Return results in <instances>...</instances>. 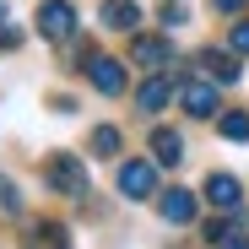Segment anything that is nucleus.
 Here are the masks:
<instances>
[{
    "instance_id": "423d86ee",
    "label": "nucleus",
    "mask_w": 249,
    "mask_h": 249,
    "mask_svg": "<svg viewBox=\"0 0 249 249\" xmlns=\"http://www.w3.org/2000/svg\"><path fill=\"white\" fill-rule=\"evenodd\" d=\"M157 212H162V222H168V228H190V222H195V195L174 184V190L157 195Z\"/></svg>"
},
{
    "instance_id": "20e7f679",
    "label": "nucleus",
    "mask_w": 249,
    "mask_h": 249,
    "mask_svg": "<svg viewBox=\"0 0 249 249\" xmlns=\"http://www.w3.org/2000/svg\"><path fill=\"white\" fill-rule=\"evenodd\" d=\"M130 65H141V71L174 65V38H162V33H136V38H130Z\"/></svg>"
},
{
    "instance_id": "4468645a",
    "label": "nucleus",
    "mask_w": 249,
    "mask_h": 249,
    "mask_svg": "<svg viewBox=\"0 0 249 249\" xmlns=\"http://www.w3.org/2000/svg\"><path fill=\"white\" fill-rule=\"evenodd\" d=\"M217 136L222 141H249V108H228L217 119Z\"/></svg>"
},
{
    "instance_id": "4be33fe9",
    "label": "nucleus",
    "mask_w": 249,
    "mask_h": 249,
    "mask_svg": "<svg viewBox=\"0 0 249 249\" xmlns=\"http://www.w3.org/2000/svg\"><path fill=\"white\" fill-rule=\"evenodd\" d=\"M222 249H249V238H238V233H228V238H222Z\"/></svg>"
},
{
    "instance_id": "aec40b11",
    "label": "nucleus",
    "mask_w": 249,
    "mask_h": 249,
    "mask_svg": "<svg viewBox=\"0 0 249 249\" xmlns=\"http://www.w3.org/2000/svg\"><path fill=\"white\" fill-rule=\"evenodd\" d=\"M249 0H212V11H222V17H233V11H244Z\"/></svg>"
},
{
    "instance_id": "dca6fc26",
    "label": "nucleus",
    "mask_w": 249,
    "mask_h": 249,
    "mask_svg": "<svg viewBox=\"0 0 249 249\" xmlns=\"http://www.w3.org/2000/svg\"><path fill=\"white\" fill-rule=\"evenodd\" d=\"M0 217H22V195H17V184L0 174Z\"/></svg>"
},
{
    "instance_id": "39448f33",
    "label": "nucleus",
    "mask_w": 249,
    "mask_h": 249,
    "mask_svg": "<svg viewBox=\"0 0 249 249\" xmlns=\"http://www.w3.org/2000/svg\"><path fill=\"white\" fill-rule=\"evenodd\" d=\"M179 108H184L190 119H212V114H217V81L179 76Z\"/></svg>"
},
{
    "instance_id": "2eb2a0df",
    "label": "nucleus",
    "mask_w": 249,
    "mask_h": 249,
    "mask_svg": "<svg viewBox=\"0 0 249 249\" xmlns=\"http://www.w3.org/2000/svg\"><path fill=\"white\" fill-rule=\"evenodd\" d=\"M119 146H124V136L114 130V124H98L92 130V157H119Z\"/></svg>"
},
{
    "instance_id": "1a4fd4ad",
    "label": "nucleus",
    "mask_w": 249,
    "mask_h": 249,
    "mask_svg": "<svg viewBox=\"0 0 249 249\" xmlns=\"http://www.w3.org/2000/svg\"><path fill=\"white\" fill-rule=\"evenodd\" d=\"M22 249H71V228L65 222H27Z\"/></svg>"
},
{
    "instance_id": "f03ea898",
    "label": "nucleus",
    "mask_w": 249,
    "mask_h": 249,
    "mask_svg": "<svg viewBox=\"0 0 249 249\" xmlns=\"http://www.w3.org/2000/svg\"><path fill=\"white\" fill-rule=\"evenodd\" d=\"M119 195L124 200H152L157 195V162H146V157L119 162Z\"/></svg>"
},
{
    "instance_id": "a211bd4d",
    "label": "nucleus",
    "mask_w": 249,
    "mask_h": 249,
    "mask_svg": "<svg viewBox=\"0 0 249 249\" xmlns=\"http://www.w3.org/2000/svg\"><path fill=\"white\" fill-rule=\"evenodd\" d=\"M200 233H206V244H222V238H228L233 228H228V217H212V222H206Z\"/></svg>"
},
{
    "instance_id": "412c9836",
    "label": "nucleus",
    "mask_w": 249,
    "mask_h": 249,
    "mask_svg": "<svg viewBox=\"0 0 249 249\" xmlns=\"http://www.w3.org/2000/svg\"><path fill=\"white\" fill-rule=\"evenodd\" d=\"M22 44V33H11V27H0V49H17Z\"/></svg>"
},
{
    "instance_id": "6e6552de",
    "label": "nucleus",
    "mask_w": 249,
    "mask_h": 249,
    "mask_svg": "<svg viewBox=\"0 0 249 249\" xmlns=\"http://www.w3.org/2000/svg\"><path fill=\"white\" fill-rule=\"evenodd\" d=\"M87 76H92V87H98L103 98H119V92H124V65L108 60V54H98V60L87 65Z\"/></svg>"
},
{
    "instance_id": "5701e85b",
    "label": "nucleus",
    "mask_w": 249,
    "mask_h": 249,
    "mask_svg": "<svg viewBox=\"0 0 249 249\" xmlns=\"http://www.w3.org/2000/svg\"><path fill=\"white\" fill-rule=\"evenodd\" d=\"M0 22H6V0H0Z\"/></svg>"
},
{
    "instance_id": "6ab92c4d",
    "label": "nucleus",
    "mask_w": 249,
    "mask_h": 249,
    "mask_svg": "<svg viewBox=\"0 0 249 249\" xmlns=\"http://www.w3.org/2000/svg\"><path fill=\"white\" fill-rule=\"evenodd\" d=\"M228 44H233L238 54H249V22H233V33H228Z\"/></svg>"
},
{
    "instance_id": "9d476101",
    "label": "nucleus",
    "mask_w": 249,
    "mask_h": 249,
    "mask_svg": "<svg viewBox=\"0 0 249 249\" xmlns=\"http://www.w3.org/2000/svg\"><path fill=\"white\" fill-rule=\"evenodd\" d=\"M152 157L162 162V168H179V162H184V136L168 130V124H157V130H152Z\"/></svg>"
},
{
    "instance_id": "0eeeda50",
    "label": "nucleus",
    "mask_w": 249,
    "mask_h": 249,
    "mask_svg": "<svg viewBox=\"0 0 249 249\" xmlns=\"http://www.w3.org/2000/svg\"><path fill=\"white\" fill-rule=\"evenodd\" d=\"M200 195L212 200L217 212H238V200H244V190H238V179H233V174H217V168L206 174V190H200Z\"/></svg>"
},
{
    "instance_id": "f8f14e48",
    "label": "nucleus",
    "mask_w": 249,
    "mask_h": 249,
    "mask_svg": "<svg viewBox=\"0 0 249 249\" xmlns=\"http://www.w3.org/2000/svg\"><path fill=\"white\" fill-rule=\"evenodd\" d=\"M200 65H206V76H212L217 87H233V81L244 76V71H238V60H233V49H206V54H200Z\"/></svg>"
},
{
    "instance_id": "f257e3e1",
    "label": "nucleus",
    "mask_w": 249,
    "mask_h": 249,
    "mask_svg": "<svg viewBox=\"0 0 249 249\" xmlns=\"http://www.w3.org/2000/svg\"><path fill=\"white\" fill-rule=\"evenodd\" d=\"M44 190L49 195H65V200H87L92 184H87V162H81L76 152H54L44 162Z\"/></svg>"
},
{
    "instance_id": "9b49d317",
    "label": "nucleus",
    "mask_w": 249,
    "mask_h": 249,
    "mask_svg": "<svg viewBox=\"0 0 249 249\" xmlns=\"http://www.w3.org/2000/svg\"><path fill=\"white\" fill-rule=\"evenodd\" d=\"M98 17H103V27H114V33H136L141 6H136V0H103V6H98Z\"/></svg>"
},
{
    "instance_id": "f3484780",
    "label": "nucleus",
    "mask_w": 249,
    "mask_h": 249,
    "mask_svg": "<svg viewBox=\"0 0 249 249\" xmlns=\"http://www.w3.org/2000/svg\"><path fill=\"white\" fill-rule=\"evenodd\" d=\"M157 22H162V27L174 33V27H184V22H190V11H184V6H174V0H168V6H162V17H157Z\"/></svg>"
},
{
    "instance_id": "ddd939ff",
    "label": "nucleus",
    "mask_w": 249,
    "mask_h": 249,
    "mask_svg": "<svg viewBox=\"0 0 249 249\" xmlns=\"http://www.w3.org/2000/svg\"><path fill=\"white\" fill-rule=\"evenodd\" d=\"M168 98H174L168 76H146L141 87H136V108H141V114H157V108H168Z\"/></svg>"
},
{
    "instance_id": "7ed1b4c3",
    "label": "nucleus",
    "mask_w": 249,
    "mask_h": 249,
    "mask_svg": "<svg viewBox=\"0 0 249 249\" xmlns=\"http://www.w3.org/2000/svg\"><path fill=\"white\" fill-rule=\"evenodd\" d=\"M71 33H76V6L71 0H44V6H38V38L65 44Z\"/></svg>"
}]
</instances>
